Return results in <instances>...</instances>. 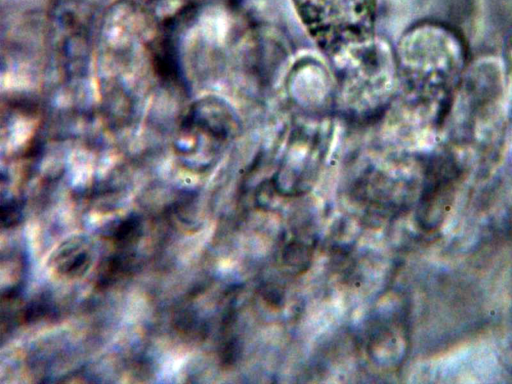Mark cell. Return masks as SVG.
<instances>
[{"label":"cell","mask_w":512,"mask_h":384,"mask_svg":"<svg viewBox=\"0 0 512 384\" xmlns=\"http://www.w3.org/2000/svg\"><path fill=\"white\" fill-rule=\"evenodd\" d=\"M504 70L508 113V136L512 139V36L504 48Z\"/></svg>","instance_id":"52a82bcc"},{"label":"cell","mask_w":512,"mask_h":384,"mask_svg":"<svg viewBox=\"0 0 512 384\" xmlns=\"http://www.w3.org/2000/svg\"><path fill=\"white\" fill-rule=\"evenodd\" d=\"M398 136L416 145L441 141L457 88L469 63L468 48L452 26L425 21L402 37L397 53Z\"/></svg>","instance_id":"6da1fadb"},{"label":"cell","mask_w":512,"mask_h":384,"mask_svg":"<svg viewBox=\"0 0 512 384\" xmlns=\"http://www.w3.org/2000/svg\"><path fill=\"white\" fill-rule=\"evenodd\" d=\"M236 116L220 98L206 96L192 103L183 114L175 137L177 151L185 157L213 160L236 135Z\"/></svg>","instance_id":"5b68a950"},{"label":"cell","mask_w":512,"mask_h":384,"mask_svg":"<svg viewBox=\"0 0 512 384\" xmlns=\"http://www.w3.org/2000/svg\"><path fill=\"white\" fill-rule=\"evenodd\" d=\"M310 37L338 65L376 44L377 0H292Z\"/></svg>","instance_id":"3957f363"},{"label":"cell","mask_w":512,"mask_h":384,"mask_svg":"<svg viewBox=\"0 0 512 384\" xmlns=\"http://www.w3.org/2000/svg\"><path fill=\"white\" fill-rule=\"evenodd\" d=\"M467 17L471 36L488 48H505L512 36V0H470Z\"/></svg>","instance_id":"8992f818"},{"label":"cell","mask_w":512,"mask_h":384,"mask_svg":"<svg viewBox=\"0 0 512 384\" xmlns=\"http://www.w3.org/2000/svg\"><path fill=\"white\" fill-rule=\"evenodd\" d=\"M508 136L504 63L494 54L468 63L450 108L442 139L456 157L496 149Z\"/></svg>","instance_id":"7a4b0ae2"},{"label":"cell","mask_w":512,"mask_h":384,"mask_svg":"<svg viewBox=\"0 0 512 384\" xmlns=\"http://www.w3.org/2000/svg\"><path fill=\"white\" fill-rule=\"evenodd\" d=\"M100 4L101 0H54L51 7L49 40L68 80L87 75Z\"/></svg>","instance_id":"277c9868"}]
</instances>
